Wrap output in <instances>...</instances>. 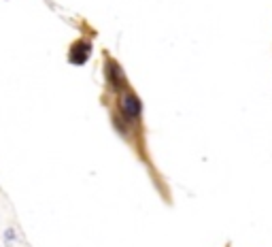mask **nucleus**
<instances>
[{"label":"nucleus","mask_w":272,"mask_h":247,"mask_svg":"<svg viewBox=\"0 0 272 247\" xmlns=\"http://www.w3.org/2000/svg\"><path fill=\"white\" fill-rule=\"evenodd\" d=\"M87 56H89V45L85 43H77L75 45V49H73V58L70 60L77 62V64H83L87 60Z\"/></svg>","instance_id":"2"},{"label":"nucleus","mask_w":272,"mask_h":247,"mask_svg":"<svg viewBox=\"0 0 272 247\" xmlns=\"http://www.w3.org/2000/svg\"><path fill=\"white\" fill-rule=\"evenodd\" d=\"M122 109L128 115H138L140 113V100L134 96L132 92H124L122 94Z\"/></svg>","instance_id":"1"}]
</instances>
